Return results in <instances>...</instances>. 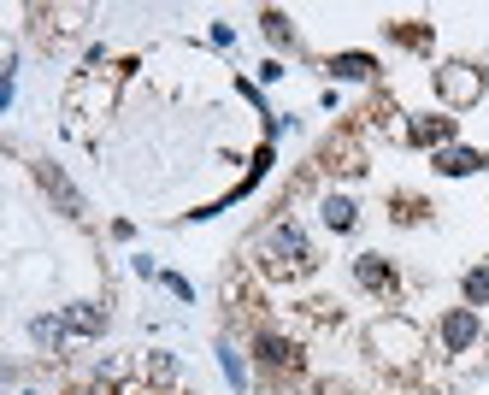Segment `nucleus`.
<instances>
[{"label":"nucleus","instance_id":"nucleus-11","mask_svg":"<svg viewBox=\"0 0 489 395\" xmlns=\"http://www.w3.org/2000/svg\"><path fill=\"white\" fill-rule=\"evenodd\" d=\"M324 71H331L336 83H372V77H378V59H372V54H331V66H324Z\"/></svg>","mask_w":489,"mask_h":395},{"label":"nucleus","instance_id":"nucleus-6","mask_svg":"<svg viewBox=\"0 0 489 395\" xmlns=\"http://www.w3.org/2000/svg\"><path fill=\"white\" fill-rule=\"evenodd\" d=\"M36 183H42V189H47V201H54V207H59V213H66V218H89V201H83V195H77V183H71L66 171L54 166V159H42V166H36Z\"/></svg>","mask_w":489,"mask_h":395},{"label":"nucleus","instance_id":"nucleus-4","mask_svg":"<svg viewBox=\"0 0 489 395\" xmlns=\"http://www.w3.org/2000/svg\"><path fill=\"white\" fill-rule=\"evenodd\" d=\"M484 337V313H472V307H448L443 319H436V342H443V354H472Z\"/></svg>","mask_w":489,"mask_h":395},{"label":"nucleus","instance_id":"nucleus-12","mask_svg":"<svg viewBox=\"0 0 489 395\" xmlns=\"http://www.w3.org/2000/svg\"><path fill=\"white\" fill-rule=\"evenodd\" d=\"M66 337H71V330H66V319H59V313L30 319V342H36L42 354H59V349H66Z\"/></svg>","mask_w":489,"mask_h":395},{"label":"nucleus","instance_id":"nucleus-1","mask_svg":"<svg viewBox=\"0 0 489 395\" xmlns=\"http://www.w3.org/2000/svg\"><path fill=\"white\" fill-rule=\"evenodd\" d=\"M254 260H260L266 278H301V271H312V242L295 218H271L260 248H254Z\"/></svg>","mask_w":489,"mask_h":395},{"label":"nucleus","instance_id":"nucleus-14","mask_svg":"<svg viewBox=\"0 0 489 395\" xmlns=\"http://www.w3.org/2000/svg\"><path fill=\"white\" fill-rule=\"evenodd\" d=\"M460 295H466L472 313H484V307H489V260H484V266H472L466 278H460Z\"/></svg>","mask_w":489,"mask_h":395},{"label":"nucleus","instance_id":"nucleus-8","mask_svg":"<svg viewBox=\"0 0 489 395\" xmlns=\"http://www.w3.org/2000/svg\"><path fill=\"white\" fill-rule=\"evenodd\" d=\"M354 283L366 295H378V301H395L401 295V278H395V266L383 260V254H354Z\"/></svg>","mask_w":489,"mask_h":395},{"label":"nucleus","instance_id":"nucleus-5","mask_svg":"<svg viewBox=\"0 0 489 395\" xmlns=\"http://www.w3.org/2000/svg\"><path fill=\"white\" fill-rule=\"evenodd\" d=\"M254 360L266 366V372H301V349H295V337H283V330H271V325L254 330Z\"/></svg>","mask_w":489,"mask_h":395},{"label":"nucleus","instance_id":"nucleus-10","mask_svg":"<svg viewBox=\"0 0 489 395\" xmlns=\"http://www.w3.org/2000/svg\"><path fill=\"white\" fill-rule=\"evenodd\" d=\"M436 171H443V177H478L484 171V147H466V142L443 147V154H436Z\"/></svg>","mask_w":489,"mask_h":395},{"label":"nucleus","instance_id":"nucleus-19","mask_svg":"<svg viewBox=\"0 0 489 395\" xmlns=\"http://www.w3.org/2000/svg\"><path fill=\"white\" fill-rule=\"evenodd\" d=\"M159 283H166V289L178 295V301H189V307H195V283H189V278H178V271H159Z\"/></svg>","mask_w":489,"mask_h":395},{"label":"nucleus","instance_id":"nucleus-2","mask_svg":"<svg viewBox=\"0 0 489 395\" xmlns=\"http://www.w3.org/2000/svg\"><path fill=\"white\" fill-rule=\"evenodd\" d=\"M372 354H378L383 366H395V372H413V366L424 360V330L413 325L407 313H383L378 325H372Z\"/></svg>","mask_w":489,"mask_h":395},{"label":"nucleus","instance_id":"nucleus-17","mask_svg":"<svg viewBox=\"0 0 489 395\" xmlns=\"http://www.w3.org/2000/svg\"><path fill=\"white\" fill-rule=\"evenodd\" d=\"M390 35H395L401 47H419V54L431 47V24H419V18H401V24H390Z\"/></svg>","mask_w":489,"mask_h":395},{"label":"nucleus","instance_id":"nucleus-15","mask_svg":"<svg viewBox=\"0 0 489 395\" xmlns=\"http://www.w3.org/2000/svg\"><path fill=\"white\" fill-rule=\"evenodd\" d=\"M219 366H224V384L230 390H248V360H242V349H236L230 337L219 342Z\"/></svg>","mask_w":489,"mask_h":395},{"label":"nucleus","instance_id":"nucleus-20","mask_svg":"<svg viewBox=\"0 0 489 395\" xmlns=\"http://www.w3.org/2000/svg\"><path fill=\"white\" fill-rule=\"evenodd\" d=\"M230 42H236V30H230V24L219 18V24H212V47H230Z\"/></svg>","mask_w":489,"mask_h":395},{"label":"nucleus","instance_id":"nucleus-21","mask_svg":"<svg viewBox=\"0 0 489 395\" xmlns=\"http://www.w3.org/2000/svg\"><path fill=\"white\" fill-rule=\"evenodd\" d=\"M130 271H136V278H159V266L148 260V254H136V260H130Z\"/></svg>","mask_w":489,"mask_h":395},{"label":"nucleus","instance_id":"nucleus-3","mask_svg":"<svg viewBox=\"0 0 489 395\" xmlns=\"http://www.w3.org/2000/svg\"><path fill=\"white\" fill-rule=\"evenodd\" d=\"M436 101H443V113H466V106H478L484 101V71L466 66V59L436 66Z\"/></svg>","mask_w":489,"mask_h":395},{"label":"nucleus","instance_id":"nucleus-7","mask_svg":"<svg viewBox=\"0 0 489 395\" xmlns=\"http://www.w3.org/2000/svg\"><path fill=\"white\" fill-rule=\"evenodd\" d=\"M454 136H460V118L454 113H413L407 118V142H419V147H454Z\"/></svg>","mask_w":489,"mask_h":395},{"label":"nucleus","instance_id":"nucleus-16","mask_svg":"<svg viewBox=\"0 0 489 395\" xmlns=\"http://www.w3.org/2000/svg\"><path fill=\"white\" fill-rule=\"evenodd\" d=\"M260 30H266V42H271V47H283V54L295 47V24L283 18V12H260Z\"/></svg>","mask_w":489,"mask_h":395},{"label":"nucleus","instance_id":"nucleus-9","mask_svg":"<svg viewBox=\"0 0 489 395\" xmlns=\"http://www.w3.org/2000/svg\"><path fill=\"white\" fill-rule=\"evenodd\" d=\"M59 319H66L71 337H107V307H100V301H71Z\"/></svg>","mask_w":489,"mask_h":395},{"label":"nucleus","instance_id":"nucleus-18","mask_svg":"<svg viewBox=\"0 0 489 395\" xmlns=\"http://www.w3.org/2000/svg\"><path fill=\"white\" fill-rule=\"evenodd\" d=\"M424 213H431L424 201H413V195H395V218H401V225H419Z\"/></svg>","mask_w":489,"mask_h":395},{"label":"nucleus","instance_id":"nucleus-13","mask_svg":"<svg viewBox=\"0 0 489 395\" xmlns=\"http://www.w3.org/2000/svg\"><path fill=\"white\" fill-rule=\"evenodd\" d=\"M319 213H324V225H331L336 237H348V230L360 225V207L348 201V195H324V207H319Z\"/></svg>","mask_w":489,"mask_h":395}]
</instances>
